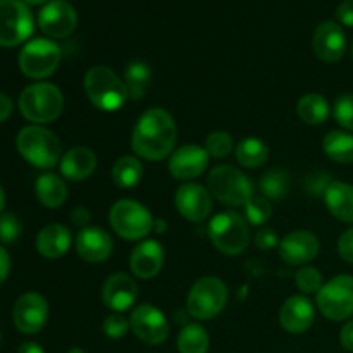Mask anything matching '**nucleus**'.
<instances>
[{"mask_svg":"<svg viewBox=\"0 0 353 353\" xmlns=\"http://www.w3.org/2000/svg\"><path fill=\"white\" fill-rule=\"evenodd\" d=\"M178 128L171 114L164 109L147 110L141 114L131 137L134 154L147 161H162L174 150Z\"/></svg>","mask_w":353,"mask_h":353,"instance_id":"obj_1","label":"nucleus"},{"mask_svg":"<svg viewBox=\"0 0 353 353\" xmlns=\"http://www.w3.org/2000/svg\"><path fill=\"white\" fill-rule=\"evenodd\" d=\"M16 147L24 161L33 164L34 168L50 169L62 159V147L59 138L40 124L23 128L17 133Z\"/></svg>","mask_w":353,"mask_h":353,"instance_id":"obj_2","label":"nucleus"},{"mask_svg":"<svg viewBox=\"0 0 353 353\" xmlns=\"http://www.w3.org/2000/svg\"><path fill=\"white\" fill-rule=\"evenodd\" d=\"M64 109V95L52 83L38 81L26 86L19 95V110L34 124H47L57 119Z\"/></svg>","mask_w":353,"mask_h":353,"instance_id":"obj_3","label":"nucleus"},{"mask_svg":"<svg viewBox=\"0 0 353 353\" xmlns=\"http://www.w3.org/2000/svg\"><path fill=\"white\" fill-rule=\"evenodd\" d=\"M85 92L90 102L100 110H119L128 100L124 81L107 65H95L85 76Z\"/></svg>","mask_w":353,"mask_h":353,"instance_id":"obj_4","label":"nucleus"},{"mask_svg":"<svg viewBox=\"0 0 353 353\" xmlns=\"http://www.w3.org/2000/svg\"><path fill=\"white\" fill-rule=\"evenodd\" d=\"M210 195L230 207L245 205L254 196V185L250 179L233 165H217L207 178Z\"/></svg>","mask_w":353,"mask_h":353,"instance_id":"obj_5","label":"nucleus"},{"mask_svg":"<svg viewBox=\"0 0 353 353\" xmlns=\"http://www.w3.org/2000/svg\"><path fill=\"white\" fill-rule=\"evenodd\" d=\"M209 238L224 255H240L250 243L247 219L236 212H221L209 223Z\"/></svg>","mask_w":353,"mask_h":353,"instance_id":"obj_6","label":"nucleus"},{"mask_svg":"<svg viewBox=\"0 0 353 353\" xmlns=\"http://www.w3.org/2000/svg\"><path fill=\"white\" fill-rule=\"evenodd\" d=\"M228 302V288L219 278H200L186 296V310L199 321L214 319L223 312Z\"/></svg>","mask_w":353,"mask_h":353,"instance_id":"obj_7","label":"nucleus"},{"mask_svg":"<svg viewBox=\"0 0 353 353\" xmlns=\"http://www.w3.org/2000/svg\"><path fill=\"white\" fill-rule=\"evenodd\" d=\"M110 226L124 240H141L154 230L152 214L137 200H117L109 214Z\"/></svg>","mask_w":353,"mask_h":353,"instance_id":"obj_8","label":"nucleus"},{"mask_svg":"<svg viewBox=\"0 0 353 353\" xmlns=\"http://www.w3.org/2000/svg\"><path fill=\"white\" fill-rule=\"evenodd\" d=\"M317 309L326 319L340 323L353 316V276H334L317 293Z\"/></svg>","mask_w":353,"mask_h":353,"instance_id":"obj_9","label":"nucleus"},{"mask_svg":"<svg viewBox=\"0 0 353 353\" xmlns=\"http://www.w3.org/2000/svg\"><path fill=\"white\" fill-rule=\"evenodd\" d=\"M61 47L48 38H34L21 50L19 69L31 79H43L54 74L61 62Z\"/></svg>","mask_w":353,"mask_h":353,"instance_id":"obj_10","label":"nucleus"},{"mask_svg":"<svg viewBox=\"0 0 353 353\" xmlns=\"http://www.w3.org/2000/svg\"><path fill=\"white\" fill-rule=\"evenodd\" d=\"M33 14L23 0H0V47H17L31 37Z\"/></svg>","mask_w":353,"mask_h":353,"instance_id":"obj_11","label":"nucleus"},{"mask_svg":"<svg viewBox=\"0 0 353 353\" xmlns=\"http://www.w3.org/2000/svg\"><path fill=\"white\" fill-rule=\"evenodd\" d=\"M130 327L138 340L147 345H161L169 336V323L154 305H138L130 317Z\"/></svg>","mask_w":353,"mask_h":353,"instance_id":"obj_12","label":"nucleus"},{"mask_svg":"<svg viewBox=\"0 0 353 353\" xmlns=\"http://www.w3.org/2000/svg\"><path fill=\"white\" fill-rule=\"evenodd\" d=\"M78 24L74 7L65 0H50L38 14V26L50 38H68Z\"/></svg>","mask_w":353,"mask_h":353,"instance_id":"obj_13","label":"nucleus"},{"mask_svg":"<svg viewBox=\"0 0 353 353\" xmlns=\"http://www.w3.org/2000/svg\"><path fill=\"white\" fill-rule=\"evenodd\" d=\"M174 202L178 212L192 223H200L212 212V195L199 183H185L179 186Z\"/></svg>","mask_w":353,"mask_h":353,"instance_id":"obj_14","label":"nucleus"},{"mask_svg":"<svg viewBox=\"0 0 353 353\" xmlns=\"http://www.w3.org/2000/svg\"><path fill=\"white\" fill-rule=\"evenodd\" d=\"M14 324L24 334H34L43 330L48 317L47 300L40 293H24L14 305Z\"/></svg>","mask_w":353,"mask_h":353,"instance_id":"obj_15","label":"nucleus"},{"mask_svg":"<svg viewBox=\"0 0 353 353\" xmlns=\"http://www.w3.org/2000/svg\"><path fill=\"white\" fill-rule=\"evenodd\" d=\"M312 48L323 62H338L347 52V37L336 21H323L312 37Z\"/></svg>","mask_w":353,"mask_h":353,"instance_id":"obj_16","label":"nucleus"},{"mask_svg":"<svg viewBox=\"0 0 353 353\" xmlns=\"http://www.w3.org/2000/svg\"><path fill=\"white\" fill-rule=\"evenodd\" d=\"M279 257L290 265H305L319 255V238L305 230L293 231L279 241Z\"/></svg>","mask_w":353,"mask_h":353,"instance_id":"obj_17","label":"nucleus"},{"mask_svg":"<svg viewBox=\"0 0 353 353\" xmlns=\"http://www.w3.org/2000/svg\"><path fill=\"white\" fill-rule=\"evenodd\" d=\"M209 165V154L199 145H185L171 155L169 172L179 181H192L203 174Z\"/></svg>","mask_w":353,"mask_h":353,"instance_id":"obj_18","label":"nucleus"},{"mask_svg":"<svg viewBox=\"0 0 353 353\" xmlns=\"http://www.w3.org/2000/svg\"><path fill=\"white\" fill-rule=\"evenodd\" d=\"M316 319V310L312 302L303 295L290 296L281 307L279 312V323L283 330L292 334H302L310 330Z\"/></svg>","mask_w":353,"mask_h":353,"instance_id":"obj_19","label":"nucleus"},{"mask_svg":"<svg viewBox=\"0 0 353 353\" xmlns=\"http://www.w3.org/2000/svg\"><path fill=\"white\" fill-rule=\"evenodd\" d=\"M138 299V288L137 283L131 276L124 274V272H116L110 278L105 279L102 290V300L105 307L112 309L114 312H124Z\"/></svg>","mask_w":353,"mask_h":353,"instance_id":"obj_20","label":"nucleus"},{"mask_svg":"<svg viewBox=\"0 0 353 353\" xmlns=\"http://www.w3.org/2000/svg\"><path fill=\"white\" fill-rule=\"evenodd\" d=\"M76 252L86 262H103L112 254V238L103 228L88 226L76 236Z\"/></svg>","mask_w":353,"mask_h":353,"instance_id":"obj_21","label":"nucleus"},{"mask_svg":"<svg viewBox=\"0 0 353 353\" xmlns=\"http://www.w3.org/2000/svg\"><path fill=\"white\" fill-rule=\"evenodd\" d=\"M164 265V250L157 240H147L131 252L130 268L137 278L152 279Z\"/></svg>","mask_w":353,"mask_h":353,"instance_id":"obj_22","label":"nucleus"},{"mask_svg":"<svg viewBox=\"0 0 353 353\" xmlns=\"http://www.w3.org/2000/svg\"><path fill=\"white\" fill-rule=\"evenodd\" d=\"M97 168V157L88 147H72L61 159V172L69 181H85Z\"/></svg>","mask_w":353,"mask_h":353,"instance_id":"obj_23","label":"nucleus"},{"mask_svg":"<svg viewBox=\"0 0 353 353\" xmlns=\"http://www.w3.org/2000/svg\"><path fill=\"white\" fill-rule=\"evenodd\" d=\"M71 231L62 224H48L38 233L37 250L45 259H61L71 248Z\"/></svg>","mask_w":353,"mask_h":353,"instance_id":"obj_24","label":"nucleus"},{"mask_svg":"<svg viewBox=\"0 0 353 353\" xmlns=\"http://www.w3.org/2000/svg\"><path fill=\"white\" fill-rule=\"evenodd\" d=\"M324 202L338 221L353 224V185L333 181L324 193Z\"/></svg>","mask_w":353,"mask_h":353,"instance_id":"obj_25","label":"nucleus"},{"mask_svg":"<svg viewBox=\"0 0 353 353\" xmlns=\"http://www.w3.org/2000/svg\"><path fill=\"white\" fill-rule=\"evenodd\" d=\"M34 192H37V199L40 200L41 205H45L47 209H59L68 199V188H65L64 179L52 172L41 174L37 179Z\"/></svg>","mask_w":353,"mask_h":353,"instance_id":"obj_26","label":"nucleus"},{"mask_svg":"<svg viewBox=\"0 0 353 353\" xmlns=\"http://www.w3.org/2000/svg\"><path fill=\"white\" fill-rule=\"evenodd\" d=\"M152 69L141 61H133L124 71V86L128 90V99L141 100L150 88Z\"/></svg>","mask_w":353,"mask_h":353,"instance_id":"obj_27","label":"nucleus"},{"mask_svg":"<svg viewBox=\"0 0 353 353\" xmlns=\"http://www.w3.org/2000/svg\"><path fill=\"white\" fill-rule=\"evenodd\" d=\"M296 114L309 126H319L330 117V103L321 93H307L296 103Z\"/></svg>","mask_w":353,"mask_h":353,"instance_id":"obj_28","label":"nucleus"},{"mask_svg":"<svg viewBox=\"0 0 353 353\" xmlns=\"http://www.w3.org/2000/svg\"><path fill=\"white\" fill-rule=\"evenodd\" d=\"M323 150L338 164H353V134L347 131H331L324 137Z\"/></svg>","mask_w":353,"mask_h":353,"instance_id":"obj_29","label":"nucleus"},{"mask_svg":"<svg viewBox=\"0 0 353 353\" xmlns=\"http://www.w3.org/2000/svg\"><path fill=\"white\" fill-rule=\"evenodd\" d=\"M236 161L247 169H257L264 165L269 159V148L259 138H245L234 148Z\"/></svg>","mask_w":353,"mask_h":353,"instance_id":"obj_30","label":"nucleus"},{"mask_svg":"<svg viewBox=\"0 0 353 353\" xmlns=\"http://www.w3.org/2000/svg\"><path fill=\"white\" fill-rule=\"evenodd\" d=\"M141 178H143V168L137 157L124 155L117 159L112 168V179L119 188H134L141 181Z\"/></svg>","mask_w":353,"mask_h":353,"instance_id":"obj_31","label":"nucleus"},{"mask_svg":"<svg viewBox=\"0 0 353 353\" xmlns=\"http://www.w3.org/2000/svg\"><path fill=\"white\" fill-rule=\"evenodd\" d=\"M261 193L268 200H281L288 195L292 179L290 174L283 169H271L261 178Z\"/></svg>","mask_w":353,"mask_h":353,"instance_id":"obj_32","label":"nucleus"},{"mask_svg":"<svg viewBox=\"0 0 353 353\" xmlns=\"http://www.w3.org/2000/svg\"><path fill=\"white\" fill-rule=\"evenodd\" d=\"M179 353H207L209 352V334L200 324H186L178 336Z\"/></svg>","mask_w":353,"mask_h":353,"instance_id":"obj_33","label":"nucleus"},{"mask_svg":"<svg viewBox=\"0 0 353 353\" xmlns=\"http://www.w3.org/2000/svg\"><path fill=\"white\" fill-rule=\"evenodd\" d=\"M243 207L247 223L254 224V226H262V224L269 223V219L272 217V212H274L271 205V200H268L262 195H254Z\"/></svg>","mask_w":353,"mask_h":353,"instance_id":"obj_34","label":"nucleus"},{"mask_svg":"<svg viewBox=\"0 0 353 353\" xmlns=\"http://www.w3.org/2000/svg\"><path fill=\"white\" fill-rule=\"evenodd\" d=\"M205 150L207 154L216 159L228 157L234 150L233 137L230 133H226V131H214V133H210L207 137Z\"/></svg>","mask_w":353,"mask_h":353,"instance_id":"obj_35","label":"nucleus"},{"mask_svg":"<svg viewBox=\"0 0 353 353\" xmlns=\"http://www.w3.org/2000/svg\"><path fill=\"white\" fill-rule=\"evenodd\" d=\"M295 283L296 288L302 293H307V295H310V293H319V290L324 285L323 274H321L319 269L310 268V265H305V268H302L296 272Z\"/></svg>","mask_w":353,"mask_h":353,"instance_id":"obj_36","label":"nucleus"},{"mask_svg":"<svg viewBox=\"0 0 353 353\" xmlns=\"http://www.w3.org/2000/svg\"><path fill=\"white\" fill-rule=\"evenodd\" d=\"M333 116L345 130L353 131V93H343L333 105Z\"/></svg>","mask_w":353,"mask_h":353,"instance_id":"obj_37","label":"nucleus"},{"mask_svg":"<svg viewBox=\"0 0 353 353\" xmlns=\"http://www.w3.org/2000/svg\"><path fill=\"white\" fill-rule=\"evenodd\" d=\"M23 224L21 219L12 212L0 214V241L6 245L14 243L21 236Z\"/></svg>","mask_w":353,"mask_h":353,"instance_id":"obj_38","label":"nucleus"},{"mask_svg":"<svg viewBox=\"0 0 353 353\" xmlns=\"http://www.w3.org/2000/svg\"><path fill=\"white\" fill-rule=\"evenodd\" d=\"M102 330L103 333H105V336L112 338V340H119V338H123L131 327H130V321H128L124 316H121V314L116 312V314H110V316L103 321Z\"/></svg>","mask_w":353,"mask_h":353,"instance_id":"obj_39","label":"nucleus"},{"mask_svg":"<svg viewBox=\"0 0 353 353\" xmlns=\"http://www.w3.org/2000/svg\"><path fill=\"white\" fill-rule=\"evenodd\" d=\"M331 183H333V179H331V174H327V172H310L305 179V190L307 193L312 196H324V193H326L327 186H330Z\"/></svg>","mask_w":353,"mask_h":353,"instance_id":"obj_40","label":"nucleus"},{"mask_svg":"<svg viewBox=\"0 0 353 353\" xmlns=\"http://www.w3.org/2000/svg\"><path fill=\"white\" fill-rule=\"evenodd\" d=\"M338 254L348 264H353V226L348 228L338 240Z\"/></svg>","mask_w":353,"mask_h":353,"instance_id":"obj_41","label":"nucleus"},{"mask_svg":"<svg viewBox=\"0 0 353 353\" xmlns=\"http://www.w3.org/2000/svg\"><path fill=\"white\" fill-rule=\"evenodd\" d=\"M255 245L261 250H272V248L279 247V241L272 230H261L259 233H255Z\"/></svg>","mask_w":353,"mask_h":353,"instance_id":"obj_42","label":"nucleus"},{"mask_svg":"<svg viewBox=\"0 0 353 353\" xmlns=\"http://www.w3.org/2000/svg\"><path fill=\"white\" fill-rule=\"evenodd\" d=\"M336 19L343 26L353 28V0H343L336 9Z\"/></svg>","mask_w":353,"mask_h":353,"instance_id":"obj_43","label":"nucleus"},{"mask_svg":"<svg viewBox=\"0 0 353 353\" xmlns=\"http://www.w3.org/2000/svg\"><path fill=\"white\" fill-rule=\"evenodd\" d=\"M71 219H72V224H74V226L85 230V228H88L92 216H90V210L86 209V207L79 205L71 212Z\"/></svg>","mask_w":353,"mask_h":353,"instance_id":"obj_44","label":"nucleus"},{"mask_svg":"<svg viewBox=\"0 0 353 353\" xmlns=\"http://www.w3.org/2000/svg\"><path fill=\"white\" fill-rule=\"evenodd\" d=\"M340 341H341V347H343L345 350L353 353V319L348 321V323L343 326V330H341Z\"/></svg>","mask_w":353,"mask_h":353,"instance_id":"obj_45","label":"nucleus"},{"mask_svg":"<svg viewBox=\"0 0 353 353\" xmlns=\"http://www.w3.org/2000/svg\"><path fill=\"white\" fill-rule=\"evenodd\" d=\"M12 109H14V103L12 100H10V97L0 92V123L9 119V116L12 114Z\"/></svg>","mask_w":353,"mask_h":353,"instance_id":"obj_46","label":"nucleus"},{"mask_svg":"<svg viewBox=\"0 0 353 353\" xmlns=\"http://www.w3.org/2000/svg\"><path fill=\"white\" fill-rule=\"evenodd\" d=\"M10 271V257L3 247H0V285L7 279Z\"/></svg>","mask_w":353,"mask_h":353,"instance_id":"obj_47","label":"nucleus"},{"mask_svg":"<svg viewBox=\"0 0 353 353\" xmlns=\"http://www.w3.org/2000/svg\"><path fill=\"white\" fill-rule=\"evenodd\" d=\"M17 353H45V352L43 348H41L38 343H34V341H26V343L21 345Z\"/></svg>","mask_w":353,"mask_h":353,"instance_id":"obj_48","label":"nucleus"},{"mask_svg":"<svg viewBox=\"0 0 353 353\" xmlns=\"http://www.w3.org/2000/svg\"><path fill=\"white\" fill-rule=\"evenodd\" d=\"M23 2L30 3V6H41V3H48L50 0H23Z\"/></svg>","mask_w":353,"mask_h":353,"instance_id":"obj_49","label":"nucleus"},{"mask_svg":"<svg viewBox=\"0 0 353 353\" xmlns=\"http://www.w3.org/2000/svg\"><path fill=\"white\" fill-rule=\"evenodd\" d=\"M3 205H6V195H3V190L2 186H0V214H2Z\"/></svg>","mask_w":353,"mask_h":353,"instance_id":"obj_50","label":"nucleus"},{"mask_svg":"<svg viewBox=\"0 0 353 353\" xmlns=\"http://www.w3.org/2000/svg\"><path fill=\"white\" fill-rule=\"evenodd\" d=\"M69 353H85L81 350V348H71V350H69Z\"/></svg>","mask_w":353,"mask_h":353,"instance_id":"obj_51","label":"nucleus"},{"mask_svg":"<svg viewBox=\"0 0 353 353\" xmlns=\"http://www.w3.org/2000/svg\"><path fill=\"white\" fill-rule=\"evenodd\" d=\"M352 57H353V45H352Z\"/></svg>","mask_w":353,"mask_h":353,"instance_id":"obj_52","label":"nucleus"}]
</instances>
